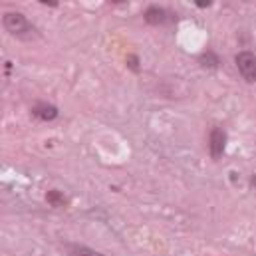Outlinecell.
<instances>
[{"instance_id":"1","label":"cell","mask_w":256,"mask_h":256,"mask_svg":"<svg viewBox=\"0 0 256 256\" xmlns=\"http://www.w3.org/2000/svg\"><path fill=\"white\" fill-rule=\"evenodd\" d=\"M2 26H4V30H6L10 36H14V38H18V40H32V38L38 34V30L30 24V20L26 18V14H22V12H18V10L4 12V16H2Z\"/></svg>"},{"instance_id":"2","label":"cell","mask_w":256,"mask_h":256,"mask_svg":"<svg viewBox=\"0 0 256 256\" xmlns=\"http://www.w3.org/2000/svg\"><path fill=\"white\" fill-rule=\"evenodd\" d=\"M234 64L240 78L246 84H256V54L250 50H240L234 56Z\"/></svg>"},{"instance_id":"3","label":"cell","mask_w":256,"mask_h":256,"mask_svg":"<svg viewBox=\"0 0 256 256\" xmlns=\"http://www.w3.org/2000/svg\"><path fill=\"white\" fill-rule=\"evenodd\" d=\"M228 143V135L222 128H212L208 133V155L212 161H220Z\"/></svg>"},{"instance_id":"4","label":"cell","mask_w":256,"mask_h":256,"mask_svg":"<svg viewBox=\"0 0 256 256\" xmlns=\"http://www.w3.org/2000/svg\"><path fill=\"white\" fill-rule=\"evenodd\" d=\"M143 20L145 24L149 26H165L169 22V12L163 8V6H157V4H151L143 10Z\"/></svg>"},{"instance_id":"5","label":"cell","mask_w":256,"mask_h":256,"mask_svg":"<svg viewBox=\"0 0 256 256\" xmlns=\"http://www.w3.org/2000/svg\"><path fill=\"white\" fill-rule=\"evenodd\" d=\"M58 116H60V110L50 102H36L32 108V118L40 122H54L58 120Z\"/></svg>"},{"instance_id":"6","label":"cell","mask_w":256,"mask_h":256,"mask_svg":"<svg viewBox=\"0 0 256 256\" xmlns=\"http://www.w3.org/2000/svg\"><path fill=\"white\" fill-rule=\"evenodd\" d=\"M196 62L202 70H216L220 66V58H218V54L214 50H204L202 54H198Z\"/></svg>"},{"instance_id":"7","label":"cell","mask_w":256,"mask_h":256,"mask_svg":"<svg viewBox=\"0 0 256 256\" xmlns=\"http://www.w3.org/2000/svg\"><path fill=\"white\" fill-rule=\"evenodd\" d=\"M64 246L70 256H106L94 250V248H90V246H86V244H78V242H66Z\"/></svg>"},{"instance_id":"8","label":"cell","mask_w":256,"mask_h":256,"mask_svg":"<svg viewBox=\"0 0 256 256\" xmlns=\"http://www.w3.org/2000/svg\"><path fill=\"white\" fill-rule=\"evenodd\" d=\"M46 200L50 202V206H56V208H62V206L68 204V196L62 191H58V189H50L46 192Z\"/></svg>"},{"instance_id":"9","label":"cell","mask_w":256,"mask_h":256,"mask_svg":"<svg viewBox=\"0 0 256 256\" xmlns=\"http://www.w3.org/2000/svg\"><path fill=\"white\" fill-rule=\"evenodd\" d=\"M128 68L133 74H141V60L137 54H129L128 56Z\"/></svg>"},{"instance_id":"10","label":"cell","mask_w":256,"mask_h":256,"mask_svg":"<svg viewBox=\"0 0 256 256\" xmlns=\"http://www.w3.org/2000/svg\"><path fill=\"white\" fill-rule=\"evenodd\" d=\"M194 6L200 8V10H204V8H210L212 2H210V0H194Z\"/></svg>"},{"instance_id":"11","label":"cell","mask_w":256,"mask_h":256,"mask_svg":"<svg viewBox=\"0 0 256 256\" xmlns=\"http://www.w3.org/2000/svg\"><path fill=\"white\" fill-rule=\"evenodd\" d=\"M40 4H44V6H52V8H58V6H60L58 0H40Z\"/></svg>"},{"instance_id":"12","label":"cell","mask_w":256,"mask_h":256,"mask_svg":"<svg viewBox=\"0 0 256 256\" xmlns=\"http://www.w3.org/2000/svg\"><path fill=\"white\" fill-rule=\"evenodd\" d=\"M248 183H250V187H252V189H256V173H254V175H250Z\"/></svg>"}]
</instances>
